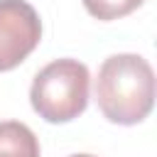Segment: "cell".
Masks as SVG:
<instances>
[{
  "label": "cell",
  "instance_id": "4",
  "mask_svg": "<svg viewBox=\"0 0 157 157\" xmlns=\"http://www.w3.org/2000/svg\"><path fill=\"white\" fill-rule=\"evenodd\" d=\"M0 157H39V140L20 120H0Z\"/></svg>",
  "mask_w": 157,
  "mask_h": 157
},
{
  "label": "cell",
  "instance_id": "5",
  "mask_svg": "<svg viewBox=\"0 0 157 157\" xmlns=\"http://www.w3.org/2000/svg\"><path fill=\"white\" fill-rule=\"evenodd\" d=\"M145 0H83V7L96 20H120L130 12H135Z\"/></svg>",
  "mask_w": 157,
  "mask_h": 157
},
{
  "label": "cell",
  "instance_id": "6",
  "mask_svg": "<svg viewBox=\"0 0 157 157\" xmlns=\"http://www.w3.org/2000/svg\"><path fill=\"white\" fill-rule=\"evenodd\" d=\"M69 157H93V155H83V152H81V155H69Z\"/></svg>",
  "mask_w": 157,
  "mask_h": 157
},
{
  "label": "cell",
  "instance_id": "1",
  "mask_svg": "<svg viewBox=\"0 0 157 157\" xmlns=\"http://www.w3.org/2000/svg\"><path fill=\"white\" fill-rule=\"evenodd\" d=\"M93 91L105 120L137 125L155 105V71L140 54H113L101 64Z\"/></svg>",
  "mask_w": 157,
  "mask_h": 157
},
{
  "label": "cell",
  "instance_id": "2",
  "mask_svg": "<svg viewBox=\"0 0 157 157\" xmlns=\"http://www.w3.org/2000/svg\"><path fill=\"white\" fill-rule=\"evenodd\" d=\"M88 69L78 59H54L37 71L29 103L47 123H69L88 105Z\"/></svg>",
  "mask_w": 157,
  "mask_h": 157
},
{
  "label": "cell",
  "instance_id": "3",
  "mask_svg": "<svg viewBox=\"0 0 157 157\" xmlns=\"http://www.w3.org/2000/svg\"><path fill=\"white\" fill-rule=\"evenodd\" d=\"M42 39V20L27 0H0V71L20 66Z\"/></svg>",
  "mask_w": 157,
  "mask_h": 157
}]
</instances>
